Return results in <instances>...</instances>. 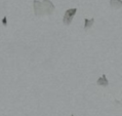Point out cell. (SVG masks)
Returning <instances> with one entry per match:
<instances>
[{"label": "cell", "mask_w": 122, "mask_h": 116, "mask_svg": "<svg viewBox=\"0 0 122 116\" xmlns=\"http://www.w3.org/2000/svg\"><path fill=\"white\" fill-rule=\"evenodd\" d=\"M33 6L36 16H41L44 15H52L53 11H55V5L50 0H43L42 2L39 1V0H34Z\"/></svg>", "instance_id": "1"}, {"label": "cell", "mask_w": 122, "mask_h": 116, "mask_svg": "<svg viewBox=\"0 0 122 116\" xmlns=\"http://www.w3.org/2000/svg\"><path fill=\"white\" fill-rule=\"evenodd\" d=\"M76 12H77V8H70L66 11L65 15H64V19H63V22L66 26H69L72 23L73 18L75 16Z\"/></svg>", "instance_id": "2"}, {"label": "cell", "mask_w": 122, "mask_h": 116, "mask_svg": "<svg viewBox=\"0 0 122 116\" xmlns=\"http://www.w3.org/2000/svg\"><path fill=\"white\" fill-rule=\"evenodd\" d=\"M97 84L101 85V86H108V85H109V81H108L106 75L105 74L102 75V77H100L99 79L97 80Z\"/></svg>", "instance_id": "3"}, {"label": "cell", "mask_w": 122, "mask_h": 116, "mask_svg": "<svg viewBox=\"0 0 122 116\" xmlns=\"http://www.w3.org/2000/svg\"><path fill=\"white\" fill-rule=\"evenodd\" d=\"M93 23H94V19H85L84 20V29L87 30V29L91 28Z\"/></svg>", "instance_id": "4"}, {"label": "cell", "mask_w": 122, "mask_h": 116, "mask_svg": "<svg viewBox=\"0 0 122 116\" xmlns=\"http://www.w3.org/2000/svg\"><path fill=\"white\" fill-rule=\"evenodd\" d=\"M110 4L113 8H120L122 6L121 0H110Z\"/></svg>", "instance_id": "5"}, {"label": "cell", "mask_w": 122, "mask_h": 116, "mask_svg": "<svg viewBox=\"0 0 122 116\" xmlns=\"http://www.w3.org/2000/svg\"><path fill=\"white\" fill-rule=\"evenodd\" d=\"M71 116H75V115H74V114H72V115H71Z\"/></svg>", "instance_id": "6"}]
</instances>
